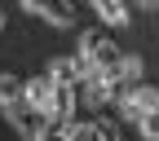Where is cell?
I'll return each instance as SVG.
<instances>
[{"instance_id": "1", "label": "cell", "mask_w": 159, "mask_h": 141, "mask_svg": "<svg viewBox=\"0 0 159 141\" xmlns=\"http://www.w3.org/2000/svg\"><path fill=\"white\" fill-rule=\"evenodd\" d=\"M115 106H119V115H124V119H133V124H142V119H150V115L159 110V88L142 84V88L124 93V97H119Z\"/></svg>"}, {"instance_id": "2", "label": "cell", "mask_w": 159, "mask_h": 141, "mask_svg": "<svg viewBox=\"0 0 159 141\" xmlns=\"http://www.w3.org/2000/svg\"><path fill=\"white\" fill-rule=\"evenodd\" d=\"M22 9H27V13H40V18L53 22V27H71V22H75V9H71V5H40V0H22Z\"/></svg>"}, {"instance_id": "3", "label": "cell", "mask_w": 159, "mask_h": 141, "mask_svg": "<svg viewBox=\"0 0 159 141\" xmlns=\"http://www.w3.org/2000/svg\"><path fill=\"white\" fill-rule=\"evenodd\" d=\"M93 13L102 18V22H111V27H128V9L124 5H115V0H93Z\"/></svg>"}, {"instance_id": "4", "label": "cell", "mask_w": 159, "mask_h": 141, "mask_svg": "<svg viewBox=\"0 0 159 141\" xmlns=\"http://www.w3.org/2000/svg\"><path fill=\"white\" fill-rule=\"evenodd\" d=\"M22 106V79L18 75H0V110Z\"/></svg>"}, {"instance_id": "5", "label": "cell", "mask_w": 159, "mask_h": 141, "mask_svg": "<svg viewBox=\"0 0 159 141\" xmlns=\"http://www.w3.org/2000/svg\"><path fill=\"white\" fill-rule=\"evenodd\" d=\"M66 141H115V137H111L106 124H71Z\"/></svg>"}, {"instance_id": "6", "label": "cell", "mask_w": 159, "mask_h": 141, "mask_svg": "<svg viewBox=\"0 0 159 141\" xmlns=\"http://www.w3.org/2000/svg\"><path fill=\"white\" fill-rule=\"evenodd\" d=\"M0 27H5V9H0Z\"/></svg>"}]
</instances>
